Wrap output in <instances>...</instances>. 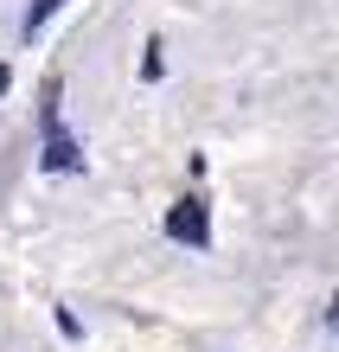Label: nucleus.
Masks as SVG:
<instances>
[{"label":"nucleus","instance_id":"obj_4","mask_svg":"<svg viewBox=\"0 0 339 352\" xmlns=\"http://www.w3.org/2000/svg\"><path fill=\"white\" fill-rule=\"evenodd\" d=\"M160 71H166V65H160V38H147V58H141V77H147V84H154Z\"/></svg>","mask_w":339,"mask_h":352},{"label":"nucleus","instance_id":"obj_1","mask_svg":"<svg viewBox=\"0 0 339 352\" xmlns=\"http://www.w3.org/2000/svg\"><path fill=\"white\" fill-rule=\"evenodd\" d=\"M166 237L186 243V250H211V218H205V199H179L166 212Z\"/></svg>","mask_w":339,"mask_h":352},{"label":"nucleus","instance_id":"obj_6","mask_svg":"<svg viewBox=\"0 0 339 352\" xmlns=\"http://www.w3.org/2000/svg\"><path fill=\"white\" fill-rule=\"evenodd\" d=\"M327 327H333V333H339V295H333V314H327Z\"/></svg>","mask_w":339,"mask_h":352},{"label":"nucleus","instance_id":"obj_3","mask_svg":"<svg viewBox=\"0 0 339 352\" xmlns=\"http://www.w3.org/2000/svg\"><path fill=\"white\" fill-rule=\"evenodd\" d=\"M58 7H65V0H32V7H26V19H19V32H26V38H39V32L52 26V13H58Z\"/></svg>","mask_w":339,"mask_h":352},{"label":"nucleus","instance_id":"obj_5","mask_svg":"<svg viewBox=\"0 0 339 352\" xmlns=\"http://www.w3.org/2000/svg\"><path fill=\"white\" fill-rule=\"evenodd\" d=\"M13 90V65H0V96H7Z\"/></svg>","mask_w":339,"mask_h":352},{"label":"nucleus","instance_id":"obj_2","mask_svg":"<svg viewBox=\"0 0 339 352\" xmlns=\"http://www.w3.org/2000/svg\"><path fill=\"white\" fill-rule=\"evenodd\" d=\"M39 167H45V173H77L83 167V148L58 129V122H45V154H39Z\"/></svg>","mask_w":339,"mask_h":352}]
</instances>
